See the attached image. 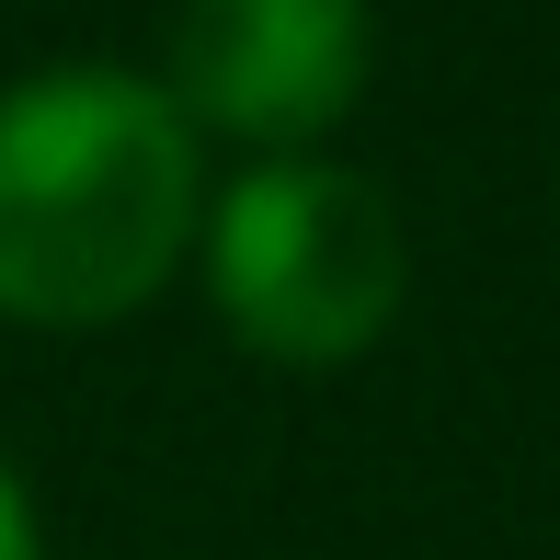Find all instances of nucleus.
<instances>
[{
    "mask_svg": "<svg viewBox=\"0 0 560 560\" xmlns=\"http://www.w3.org/2000/svg\"><path fill=\"white\" fill-rule=\"evenodd\" d=\"M207 161L161 81L35 69L0 92V310L35 332H104L184 275Z\"/></svg>",
    "mask_w": 560,
    "mask_h": 560,
    "instance_id": "f257e3e1",
    "label": "nucleus"
},
{
    "mask_svg": "<svg viewBox=\"0 0 560 560\" xmlns=\"http://www.w3.org/2000/svg\"><path fill=\"white\" fill-rule=\"evenodd\" d=\"M400 207L343 161H252L207 207V298L264 366H354L400 320Z\"/></svg>",
    "mask_w": 560,
    "mask_h": 560,
    "instance_id": "f03ea898",
    "label": "nucleus"
},
{
    "mask_svg": "<svg viewBox=\"0 0 560 560\" xmlns=\"http://www.w3.org/2000/svg\"><path fill=\"white\" fill-rule=\"evenodd\" d=\"M366 0H184L172 12V104L207 138H241L264 161H298L332 138L366 92Z\"/></svg>",
    "mask_w": 560,
    "mask_h": 560,
    "instance_id": "7ed1b4c3",
    "label": "nucleus"
},
{
    "mask_svg": "<svg viewBox=\"0 0 560 560\" xmlns=\"http://www.w3.org/2000/svg\"><path fill=\"white\" fill-rule=\"evenodd\" d=\"M0 560H46V526H35V492H23V469L0 457Z\"/></svg>",
    "mask_w": 560,
    "mask_h": 560,
    "instance_id": "20e7f679",
    "label": "nucleus"
}]
</instances>
